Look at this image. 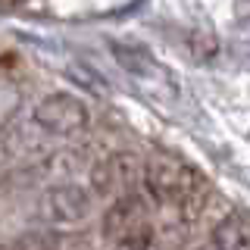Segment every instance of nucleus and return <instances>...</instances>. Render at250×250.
Segmentation results:
<instances>
[{"instance_id": "nucleus-1", "label": "nucleus", "mask_w": 250, "mask_h": 250, "mask_svg": "<svg viewBox=\"0 0 250 250\" xmlns=\"http://www.w3.org/2000/svg\"><path fill=\"white\" fill-rule=\"evenodd\" d=\"M144 188L156 203L172 207L178 219H185V222H194L200 216L203 203H207L203 175L194 166H188V163L169 153H156L144 163Z\"/></svg>"}, {"instance_id": "nucleus-2", "label": "nucleus", "mask_w": 250, "mask_h": 250, "mask_svg": "<svg viewBox=\"0 0 250 250\" xmlns=\"http://www.w3.org/2000/svg\"><path fill=\"white\" fill-rule=\"evenodd\" d=\"M35 125L44 131V135H53V138H75L88 128L91 116H88V106L84 100H78L75 94H47L41 104L35 106L31 113Z\"/></svg>"}, {"instance_id": "nucleus-3", "label": "nucleus", "mask_w": 250, "mask_h": 250, "mask_svg": "<svg viewBox=\"0 0 250 250\" xmlns=\"http://www.w3.org/2000/svg\"><path fill=\"white\" fill-rule=\"evenodd\" d=\"M94 197L88 188L82 185H50L38 197V219L53 229H69V225H82L91 216Z\"/></svg>"}, {"instance_id": "nucleus-4", "label": "nucleus", "mask_w": 250, "mask_h": 250, "mask_svg": "<svg viewBox=\"0 0 250 250\" xmlns=\"http://www.w3.org/2000/svg\"><path fill=\"white\" fill-rule=\"evenodd\" d=\"M150 229L147 225V203L141 200V194L135 191H125L113 200V207L104 213V238L116 241L122 238H131V234Z\"/></svg>"}, {"instance_id": "nucleus-5", "label": "nucleus", "mask_w": 250, "mask_h": 250, "mask_svg": "<svg viewBox=\"0 0 250 250\" xmlns=\"http://www.w3.org/2000/svg\"><path fill=\"white\" fill-rule=\"evenodd\" d=\"M131 175H135V160H131V153H113L106 156V160H100L97 166L91 169V185L97 194H113L125 188L131 182Z\"/></svg>"}, {"instance_id": "nucleus-6", "label": "nucleus", "mask_w": 250, "mask_h": 250, "mask_svg": "<svg viewBox=\"0 0 250 250\" xmlns=\"http://www.w3.org/2000/svg\"><path fill=\"white\" fill-rule=\"evenodd\" d=\"M209 241L216 244V250H250V225L238 216H229L216 225Z\"/></svg>"}, {"instance_id": "nucleus-7", "label": "nucleus", "mask_w": 250, "mask_h": 250, "mask_svg": "<svg viewBox=\"0 0 250 250\" xmlns=\"http://www.w3.org/2000/svg\"><path fill=\"white\" fill-rule=\"evenodd\" d=\"M113 250H156V238H153V231H150V229H144V231L131 234V238L116 241Z\"/></svg>"}, {"instance_id": "nucleus-8", "label": "nucleus", "mask_w": 250, "mask_h": 250, "mask_svg": "<svg viewBox=\"0 0 250 250\" xmlns=\"http://www.w3.org/2000/svg\"><path fill=\"white\" fill-rule=\"evenodd\" d=\"M200 250H216V244H213V241H207V244H203Z\"/></svg>"}]
</instances>
